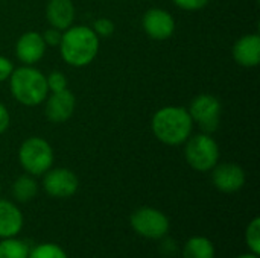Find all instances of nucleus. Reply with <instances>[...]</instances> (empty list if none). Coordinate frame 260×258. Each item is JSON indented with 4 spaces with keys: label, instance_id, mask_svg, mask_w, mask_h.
<instances>
[{
    "label": "nucleus",
    "instance_id": "f257e3e1",
    "mask_svg": "<svg viewBox=\"0 0 260 258\" xmlns=\"http://www.w3.org/2000/svg\"><path fill=\"white\" fill-rule=\"evenodd\" d=\"M101 38L90 26H70L62 30L59 53L70 67H87L94 61L99 52Z\"/></svg>",
    "mask_w": 260,
    "mask_h": 258
},
{
    "label": "nucleus",
    "instance_id": "f03ea898",
    "mask_svg": "<svg viewBox=\"0 0 260 258\" xmlns=\"http://www.w3.org/2000/svg\"><path fill=\"white\" fill-rule=\"evenodd\" d=\"M151 129L158 141L168 146L184 144L193 129V122L184 106H163L152 116Z\"/></svg>",
    "mask_w": 260,
    "mask_h": 258
},
{
    "label": "nucleus",
    "instance_id": "7ed1b4c3",
    "mask_svg": "<svg viewBox=\"0 0 260 258\" xmlns=\"http://www.w3.org/2000/svg\"><path fill=\"white\" fill-rule=\"evenodd\" d=\"M9 90L12 97L24 106H37L49 94L46 76L32 65L14 68L9 76Z\"/></svg>",
    "mask_w": 260,
    "mask_h": 258
},
{
    "label": "nucleus",
    "instance_id": "20e7f679",
    "mask_svg": "<svg viewBox=\"0 0 260 258\" xmlns=\"http://www.w3.org/2000/svg\"><path fill=\"white\" fill-rule=\"evenodd\" d=\"M18 161L27 175H44L53 166V149L47 140L41 137H29L20 144Z\"/></svg>",
    "mask_w": 260,
    "mask_h": 258
},
{
    "label": "nucleus",
    "instance_id": "39448f33",
    "mask_svg": "<svg viewBox=\"0 0 260 258\" xmlns=\"http://www.w3.org/2000/svg\"><path fill=\"white\" fill-rule=\"evenodd\" d=\"M187 164L197 172H210L219 161V146L210 134L189 137L184 146Z\"/></svg>",
    "mask_w": 260,
    "mask_h": 258
},
{
    "label": "nucleus",
    "instance_id": "423d86ee",
    "mask_svg": "<svg viewBox=\"0 0 260 258\" xmlns=\"http://www.w3.org/2000/svg\"><path fill=\"white\" fill-rule=\"evenodd\" d=\"M187 111L193 123H198L206 134H212L219 126L222 105L219 99L212 94H200L190 102Z\"/></svg>",
    "mask_w": 260,
    "mask_h": 258
},
{
    "label": "nucleus",
    "instance_id": "0eeeda50",
    "mask_svg": "<svg viewBox=\"0 0 260 258\" xmlns=\"http://www.w3.org/2000/svg\"><path fill=\"white\" fill-rule=\"evenodd\" d=\"M133 230L146 239H161L169 231V219L157 208L143 207L131 214Z\"/></svg>",
    "mask_w": 260,
    "mask_h": 258
},
{
    "label": "nucleus",
    "instance_id": "6e6552de",
    "mask_svg": "<svg viewBox=\"0 0 260 258\" xmlns=\"http://www.w3.org/2000/svg\"><path fill=\"white\" fill-rule=\"evenodd\" d=\"M78 187H79L78 176L69 169L64 167L49 169L44 173L43 189L52 198H59V199L70 198L78 192Z\"/></svg>",
    "mask_w": 260,
    "mask_h": 258
},
{
    "label": "nucleus",
    "instance_id": "1a4fd4ad",
    "mask_svg": "<svg viewBox=\"0 0 260 258\" xmlns=\"http://www.w3.org/2000/svg\"><path fill=\"white\" fill-rule=\"evenodd\" d=\"M142 26L145 33L155 41L169 40L175 32V20L172 14L161 8H151L143 14Z\"/></svg>",
    "mask_w": 260,
    "mask_h": 258
},
{
    "label": "nucleus",
    "instance_id": "9d476101",
    "mask_svg": "<svg viewBox=\"0 0 260 258\" xmlns=\"http://www.w3.org/2000/svg\"><path fill=\"white\" fill-rule=\"evenodd\" d=\"M76 108V97L70 90H62L52 93L46 97L44 114L50 123H64L67 122Z\"/></svg>",
    "mask_w": 260,
    "mask_h": 258
},
{
    "label": "nucleus",
    "instance_id": "9b49d317",
    "mask_svg": "<svg viewBox=\"0 0 260 258\" xmlns=\"http://www.w3.org/2000/svg\"><path fill=\"white\" fill-rule=\"evenodd\" d=\"M212 170L213 186L222 193H236L245 184V172L235 163L216 164Z\"/></svg>",
    "mask_w": 260,
    "mask_h": 258
},
{
    "label": "nucleus",
    "instance_id": "f8f14e48",
    "mask_svg": "<svg viewBox=\"0 0 260 258\" xmlns=\"http://www.w3.org/2000/svg\"><path fill=\"white\" fill-rule=\"evenodd\" d=\"M46 43L43 35L35 30L24 32L15 43V55L23 65L37 64L46 53Z\"/></svg>",
    "mask_w": 260,
    "mask_h": 258
},
{
    "label": "nucleus",
    "instance_id": "ddd939ff",
    "mask_svg": "<svg viewBox=\"0 0 260 258\" xmlns=\"http://www.w3.org/2000/svg\"><path fill=\"white\" fill-rule=\"evenodd\" d=\"M233 59L236 64L245 68L257 67L260 62V35L247 33L242 35L232 49Z\"/></svg>",
    "mask_w": 260,
    "mask_h": 258
},
{
    "label": "nucleus",
    "instance_id": "4468645a",
    "mask_svg": "<svg viewBox=\"0 0 260 258\" xmlns=\"http://www.w3.org/2000/svg\"><path fill=\"white\" fill-rule=\"evenodd\" d=\"M46 18L55 29L66 30L73 24L75 5L72 0H49L46 6Z\"/></svg>",
    "mask_w": 260,
    "mask_h": 258
},
{
    "label": "nucleus",
    "instance_id": "2eb2a0df",
    "mask_svg": "<svg viewBox=\"0 0 260 258\" xmlns=\"http://www.w3.org/2000/svg\"><path fill=\"white\" fill-rule=\"evenodd\" d=\"M23 228V214L15 204L0 199V237H15Z\"/></svg>",
    "mask_w": 260,
    "mask_h": 258
},
{
    "label": "nucleus",
    "instance_id": "dca6fc26",
    "mask_svg": "<svg viewBox=\"0 0 260 258\" xmlns=\"http://www.w3.org/2000/svg\"><path fill=\"white\" fill-rule=\"evenodd\" d=\"M183 258H215V246L207 237H192L184 245Z\"/></svg>",
    "mask_w": 260,
    "mask_h": 258
},
{
    "label": "nucleus",
    "instance_id": "f3484780",
    "mask_svg": "<svg viewBox=\"0 0 260 258\" xmlns=\"http://www.w3.org/2000/svg\"><path fill=\"white\" fill-rule=\"evenodd\" d=\"M38 193V184L32 175H21L12 184V196L15 201L26 204L32 201Z\"/></svg>",
    "mask_w": 260,
    "mask_h": 258
},
{
    "label": "nucleus",
    "instance_id": "a211bd4d",
    "mask_svg": "<svg viewBox=\"0 0 260 258\" xmlns=\"http://www.w3.org/2000/svg\"><path fill=\"white\" fill-rule=\"evenodd\" d=\"M29 252L27 243L21 240L8 237L0 242V258H27Z\"/></svg>",
    "mask_w": 260,
    "mask_h": 258
},
{
    "label": "nucleus",
    "instance_id": "6ab92c4d",
    "mask_svg": "<svg viewBox=\"0 0 260 258\" xmlns=\"http://www.w3.org/2000/svg\"><path fill=\"white\" fill-rule=\"evenodd\" d=\"M27 258H69L66 251L55 243H43L35 246Z\"/></svg>",
    "mask_w": 260,
    "mask_h": 258
},
{
    "label": "nucleus",
    "instance_id": "aec40b11",
    "mask_svg": "<svg viewBox=\"0 0 260 258\" xmlns=\"http://www.w3.org/2000/svg\"><path fill=\"white\" fill-rule=\"evenodd\" d=\"M245 239H247V245L251 249L253 254H260V219L254 217L251 220V224L247 228L245 233Z\"/></svg>",
    "mask_w": 260,
    "mask_h": 258
},
{
    "label": "nucleus",
    "instance_id": "412c9836",
    "mask_svg": "<svg viewBox=\"0 0 260 258\" xmlns=\"http://www.w3.org/2000/svg\"><path fill=\"white\" fill-rule=\"evenodd\" d=\"M91 29L94 30V33L99 38H108V36H111L114 33L116 26H114L113 20H110L107 17H101V18H96L93 21V27Z\"/></svg>",
    "mask_w": 260,
    "mask_h": 258
},
{
    "label": "nucleus",
    "instance_id": "4be33fe9",
    "mask_svg": "<svg viewBox=\"0 0 260 258\" xmlns=\"http://www.w3.org/2000/svg\"><path fill=\"white\" fill-rule=\"evenodd\" d=\"M46 82H47V88H49L50 93L62 91V90L67 88V78L64 76L62 71L49 73V76H46Z\"/></svg>",
    "mask_w": 260,
    "mask_h": 258
},
{
    "label": "nucleus",
    "instance_id": "5701e85b",
    "mask_svg": "<svg viewBox=\"0 0 260 258\" xmlns=\"http://www.w3.org/2000/svg\"><path fill=\"white\" fill-rule=\"evenodd\" d=\"M175 6L184 11H200L209 5L210 0H172Z\"/></svg>",
    "mask_w": 260,
    "mask_h": 258
},
{
    "label": "nucleus",
    "instance_id": "b1692460",
    "mask_svg": "<svg viewBox=\"0 0 260 258\" xmlns=\"http://www.w3.org/2000/svg\"><path fill=\"white\" fill-rule=\"evenodd\" d=\"M61 36H62V30L55 29V27H49L44 33H43V40L46 43V46H59L61 43Z\"/></svg>",
    "mask_w": 260,
    "mask_h": 258
},
{
    "label": "nucleus",
    "instance_id": "393cba45",
    "mask_svg": "<svg viewBox=\"0 0 260 258\" xmlns=\"http://www.w3.org/2000/svg\"><path fill=\"white\" fill-rule=\"evenodd\" d=\"M12 71H14V64L11 62V59L0 56V82L8 81Z\"/></svg>",
    "mask_w": 260,
    "mask_h": 258
},
{
    "label": "nucleus",
    "instance_id": "a878e982",
    "mask_svg": "<svg viewBox=\"0 0 260 258\" xmlns=\"http://www.w3.org/2000/svg\"><path fill=\"white\" fill-rule=\"evenodd\" d=\"M9 123H11V117L8 108L0 102V134H3L9 128Z\"/></svg>",
    "mask_w": 260,
    "mask_h": 258
},
{
    "label": "nucleus",
    "instance_id": "bb28decb",
    "mask_svg": "<svg viewBox=\"0 0 260 258\" xmlns=\"http://www.w3.org/2000/svg\"><path fill=\"white\" fill-rule=\"evenodd\" d=\"M238 258H259V255L257 254H244V255H241V257H238Z\"/></svg>",
    "mask_w": 260,
    "mask_h": 258
},
{
    "label": "nucleus",
    "instance_id": "cd10ccee",
    "mask_svg": "<svg viewBox=\"0 0 260 258\" xmlns=\"http://www.w3.org/2000/svg\"><path fill=\"white\" fill-rule=\"evenodd\" d=\"M0 190H2V184H0Z\"/></svg>",
    "mask_w": 260,
    "mask_h": 258
}]
</instances>
